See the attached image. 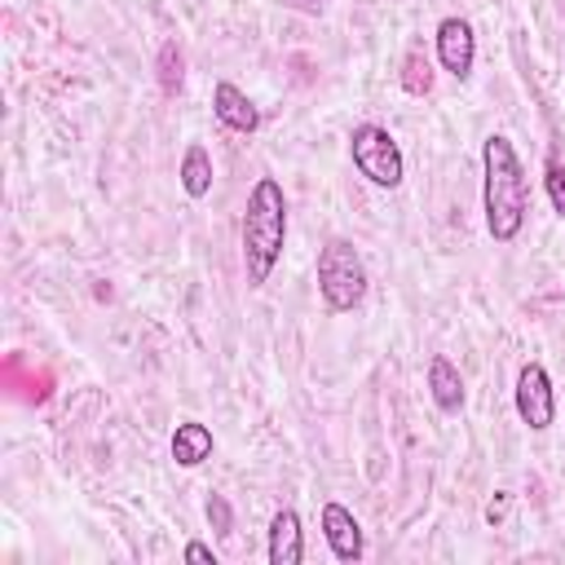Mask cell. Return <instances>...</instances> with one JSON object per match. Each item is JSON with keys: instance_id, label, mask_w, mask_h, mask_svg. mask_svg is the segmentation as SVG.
Masks as SVG:
<instances>
[{"instance_id": "obj_1", "label": "cell", "mask_w": 565, "mask_h": 565, "mask_svg": "<svg viewBox=\"0 0 565 565\" xmlns=\"http://www.w3.org/2000/svg\"><path fill=\"white\" fill-rule=\"evenodd\" d=\"M481 168H486V230L494 243H512L525 225V207H530V185H525V168L512 150L508 137L490 132L481 146Z\"/></svg>"}, {"instance_id": "obj_2", "label": "cell", "mask_w": 565, "mask_h": 565, "mask_svg": "<svg viewBox=\"0 0 565 565\" xmlns=\"http://www.w3.org/2000/svg\"><path fill=\"white\" fill-rule=\"evenodd\" d=\"M282 238H287V199L282 185L274 177H260L247 194V212H243V265H247V282L260 287L269 282L278 256H282Z\"/></svg>"}, {"instance_id": "obj_3", "label": "cell", "mask_w": 565, "mask_h": 565, "mask_svg": "<svg viewBox=\"0 0 565 565\" xmlns=\"http://www.w3.org/2000/svg\"><path fill=\"white\" fill-rule=\"evenodd\" d=\"M318 291H322L331 313H349L366 296V265L344 238H331L318 252Z\"/></svg>"}, {"instance_id": "obj_4", "label": "cell", "mask_w": 565, "mask_h": 565, "mask_svg": "<svg viewBox=\"0 0 565 565\" xmlns=\"http://www.w3.org/2000/svg\"><path fill=\"white\" fill-rule=\"evenodd\" d=\"M349 150H353V163H358V172H362L366 181H375V185H384V190L402 185L406 163H402V150H397V141L388 137V128H380V124H358L353 137H349Z\"/></svg>"}, {"instance_id": "obj_5", "label": "cell", "mask_w": 565, "mask_h": 565, "mask_svg": "<svg viewBox=\"0 0 565 565\" xmlns=\"http://www.w3.org/2000/svg\"><path fill=\"white\" fill-rule=\"evenodd\" d=\"M516 415H521L534 433H543V428L552 424V415H556L552 380H547V371H543L539 362L521 366V375H516Z\"/></svg>"}, {"instance_id": "obj_6", "label": "cell", "mask_w": 565, "mask_h": 565, "mask_svg": "<svg viewBox=\"0 0 565 565\" xmlns=\"http://www.w3.org/2000/svg\"><path fill=\"white\" fill-rule=\"evenodd\" d=\"M437 57L455 79H468L472 57H477V40H472V26L463 18H441L437 22Z\"/></svg>"}, {"instance_id": "obj_7", "label": "cell", "mask_w": 565, "mask_h": 565, "mask_svg": "<svg viewBox=\"0 0 565 565\" xmlns=\"http://www.w3.org/2000/svg\"><path fill=\"white\" fill-rule=\"evenodd\" d=\"M322 530H327V543H331L335 561H358L362 556V530H358V521H353L349 508L327 503L322 508Z\"/></svg>"}, {"instance_id": "obj_8", "label": "cell", "mask_w": 565, "mask_h": 565, "mask_svg": "<svg viewBox=\"0 0 565 565\" xmlns=\"http://www.w3.org/2000/svg\"><path fill=\"white\" fill-rule=\"evenodd\" d=\"M212 110H216V119H221L225 128H234V132H256V124H260L256 106H252L230 79H221V84L212 88Z\"/></svg>"}, {"instance_id": "obj_9", "label": "cell", "mask_w": 565, "mask_h": 565, "mask_svg": "<svg viewBox=\"0 0 565 565\" xmlns=\"http://www.w3.org/2000/svg\"><path fill=\"white\" fill-rule=\"evenodd\" d=\"M305 543H300V516L291 508L274 512L269 521V565H300Z\"/></svg>"}, {"instance_id": "obj_10", "label": "cell", "mask_w": 565, "mask_h": 565, "mask_svg": "<svg viewBox=\"0 0 565 565\" xmlns=\"http://www.w3.org/2000/svg\"><path fill=\"white\" fill-rule=\"evenodd\" d=\"M207 455H212V433L203 424H194V419L177 424V433H172V459L181 468H199Z\"/></svg>"}, {"instance_id": "obj_11", "label": "cell", "mask_w": 565, "mask_h": 565, "mask_svg": "<svg viewBox=\"0 0 565 565\" xmlns=\"http://www.w3.org/2000/svg\"><path fill=\"white\" fill-rule=\"evenodd\" d=\"M428 388H433V402L441 411H459L463 406V380H459V371L446 358H433L428 362Z\"/></svg>"}, {"instance_id": "obj_12", "label": "cell", "mask_w": 565, "mask_h": 565, "mask_svg": "<svg viewBox=\"0 0 565 565\" xmlns=\"http://www.w3.org/2000/svg\"><path fill=\"white\" fill-rule=\"evenodd\" d=\"M181 190H185L190 199H203V194L212 190V154H207L203 146H190V150L181 154Z\"/></svg>"}, {"instance_id": "obj_13", "label": "cell", "mask_w": 565, "mask_h": 565, "mask_svg": "<svg viewBox=\"0 0 565 565\" xmlns=\"http://www.w3.org/2000/svg\"><path fill=\"white\" fill-rule=\"evenodd\" d=\"M428 84H433V66H428V57H424L419 49H411V53H406L402 88H406V93H428Z\"/></svg>"}, {"instance_id": "obj_14", "label": "cell", "mask_w": 565, "mask_h": 565, "mask_svg": "<svg viewBox=\"0 0 565 565\" xmlns=\"http://www.w3.org/2000/svg\"><path fill=\"white\" fill-rule=\"evenodd\" d=\"M543 185H547L552 207L565 216V163H561V159H547V168H543Z\"/></svg>"}, {"instance_id": "obj_15", "label": "cell", "mask_w": 565, "mask_h": 565, "mask_svg": "<svg viewBox=\"0 0 565 565\" xmlns=\"http://www.w3.org/2000/svg\"><path fill=\"white\" fill-rule=\"evenodd\" d=\"M159 66H163V88L172 93L177 84H181V53H177V44H163V57H159Z\"/></svg>"}, {"instance_id": "obj_16", "label": "cell", "mask_w": 565, "mask_h": 565, "mask_svg": "<svg viewBox=\"0 0 565 565\" xmlns=\"http://www.w3.org/2000/svg\"><path fill=\"white\" fill-rule=\"evenodd\" d=\"M207 521L216 525V534H230V508H225V499H221V494H212V499H207Z\"/></svg>"}, {"instance_id": "obj_17", "label": "cell", "mask_w": 565, "mask_h": 565, "mask_svg": "<svg viewBox=\"0 0 565 565\" xmlns=\"http://www.w3.org/2000/svg\"><path fill=\"white\" fill-rule=\"evenodd\" d=\"M185 561H203V565H216V556H212V547L207 543H185Z\"/></svg>"}, {"instance_id": "obj_18", "label": "cell", "mask_w": 565, "mask_h": 565, "mask_svg": "<svg viewBox=\"0 0 565 565\" xmlns=\"http://www.w3.org/2000/svg\"><path fill=\"white\" fill-rule=\"evenodd\" d=\"M503 512H508V494H499V499L486 503V521H503Z\"/></svg>"}, {"instance_id": "obj_19", "label": "cell", "mask_w": 565, "mask_h": 565, "mask_svg": "<svg viewBox=\"0 0 565 565\" xmlns=\"http://www.w3.org/2000/svg\"><path fill=\"white\" fill-rule=\"evenodd\" d=\"M305 4H322V0H305Z\"/></svg>"}]
</instances>
